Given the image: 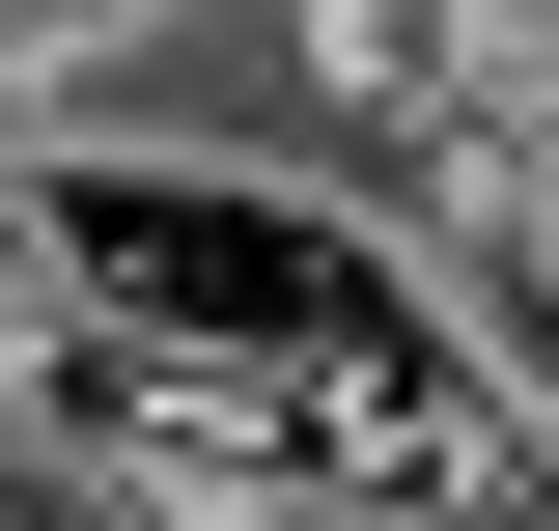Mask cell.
Here are the masks:
<instances>
[{"label":"cell","instance_id":"obj_1","mask_svg":"<svg viewBox=\"0 0 559 531\" xmlns=\"http://www.w3.org/2000/svg\"><path fill=\"white\" fill-rule=\"evenodd\" d=\"M57 197V280L112 335H197V364H336V335H392V252H336L308 197H252V168H28Z\"/></svg>","mask_w":559,"mask_h":531}]
</instances>
